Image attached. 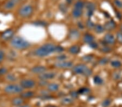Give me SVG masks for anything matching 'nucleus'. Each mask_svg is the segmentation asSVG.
<instances>
[{
    "instance_id": "f257e3e1",
    "label": "nucleus",
    "mask_w": 122,
    "mask_h": 107,
    "mask_svg": "<svg viewBox=\"0 0 122 107\" xmlns=\"http://www.w3.org/2000/svg\"><path fill=\"white\" fill-rule=\"evenodd\" d=\"M56 46L52 44H46L37 49L34 54L39 57H44L56 51Z\"/></svg>"
},
{
    "instance_id": "f03ea898",
    "label": "nucleus",
    "mask_w": 122,
    "mask_h": 107,
    "mask_svg": "<svg viewBox=\"0 0 122 107\" xmlns=\"http://www.w3.org/2000/svg\"><path fill=\"white\" fill-rule=\"evenodd\" d=\"M10 44L13 48L19 50L26 49L30 46V44L28 41L20 36L14 37L11 39Z\"/></svg>"
},
{
    "instance_id": "7ed1b4c3",
    "label": "nucleus",
    "mask_w": 122,
    "mask_h": 107,
    "mask_svg": "<svg viewBox=\"0 0 122 107\" xmlns=\"http://www.w3.org/2000/svg\"><path fill=\"white\" fill-rule=\"evenodd\" d=\"M33 7L31 5H25L21 7L19 10V15L23 18L30 16L33 13Z\"/></svg>"
},
{
    "instance_id": "20e7f679",
    "label": "nucleus",
    "mask_w": 122,
    "mask_h": 107,
    "mask_svg": "<svg viewBox=\"0 0 122 107\" xmlns=\"http://www.w3.org/2000/svg\"><path fill=\"white\" fill-rule=\"evenodd\" d=\"M73 71L77 74H83L85 76H90L92 74V71L85 65L79 64L73 68Z\"/></svg>"
},
{
    "instance_id": "39448f33",
    "label": "nucleus",
    "mask_w": 122,
    "mask_h": 107,
    "mask_svg": "<svg viewBox=\"0 0 122 107\" xmlns=\"http://www.w3.org/2000/svg\"><path fill=\"white\" fill-rule=\"evenodd\" d=\"M23 88L20 85L11 84L7 85L5 88V92L9 94H15L21 93Z\"/></svg>"
},
{
    "instance_id": "423d86ee",
    "label": "nucleus",
    "mask_w": 122,
    "mask_h": 107,
    "mask_svg": "<svg viewBox=\"0 0 122 107\" xmlns=\"http://www.w3.org/2000/svg\"><path fill=\"white\" fill-rule=\"evenodd\" d=\"M35 85V82L32 79H25L21 81L20 85L23 89H30Z\"/></svg>"
},
{
    "instance_id": "0eeeda50",
    "label": "nucleus",
    "mask_w": 122,
    "mask_h": 107,
    "mask_svg": "<svg viewBox=\"0 0 122 107\" xmlns=\"http://www.w3.org/2000/svg\"><path fill=\"white\" fill-rule=\"evenodd\" d=\"M14 34V32L12 29H7V30H5V32L2 33L1 38H2V40L5 41L11 40L13 38Z\"/></svg>"
},
{
    "instance_id": "6e6552de",
    "label": "nucleus",
    "mask_w": 122,
    "mask_h": 107,
    "mask_svg": "<svg viewBox=\"0 0 122 107\" xmlns=\"http://www.w3.org/2000/svg\"><path fill=\"white\" fill-rule=\"evenodd\" d=\"M19 0H7L4 5V8L6 10H11L16 7Z\"/></svg>"
},
{
    "instance_id": "1a4fd4ad",
    "label": "nucleus",
    "mask_w": 122,
    "mask_h": 107,
    "mask_svg": "<svg viewBox=\"0 0 122 107\" xmlns=\"http://www.w3.org/2000/svg\"><path fill=\"white\" fill-rule=\"evenodd\" d=\"M73 64L70 61H60L55 64V66L59 68H68L71 67Z\"/></svg>"
},
{
    "instance_id": "9d476101",
    "label": "nucleus",
    "mask_w": 122,
    "mask_h": 107,
    "mask_svg": "<svg viewBox=\"0 0 122 107\" xmlns=\"http://www.w3.org/2000/svg\"><path fill=\"white\" fill-rule=\"evenodd\" d=\"M56 74L53 73H44L41 74L39 75V78L41 80H47V79H52L55 77Z\"/></svg>"
},
{
    "instance_id": "9b49d317",
    "label": "nucleus",
    "mask_w": 122,
    "mask_h": 107,
    "mask_svg": "<svg viewBox=\"0 0 122 107\" xmlns=\"http://www.w3.org/2000/svg\"><path fill=\"white\" fill-rule=\"evenodd\" d=\"M86 9L87 10V16H91L93 15L94 9H95V5L94 4L91 2H88L86 4Z\"/></svg>"
},
{
    "instance_id": "f8f14e48",
    "label": "nucleus",
    "mask_w": 122,
    "mask_h": 107,
    "mask_svg": "<svg viewBox=\"0 0 122 107\" xmlns=\"http://www.w3.org/2000/svg\"><path fill=\"white\" fill-rule=\"evenodd\" d=\"M46 71V68L44 66H36L31 69V71L35 74H42Z\"/></svg>"
},
{
    "instance_id": "ddd939ff",
    "label": "nucleus",
    "mask_w": 122,
    "mask_h": 107,
    "mask_svg": "<svg viewBox=\"0 0 122 107\" xmlns=\"http://www.w3.org/2000/svg\"><path fill=\"white\" fill-rule=\"evenodd\" d=\"M23 102H24V101H23V98L22 97H15V98H13L12 101H11V103L13 105L15 106H19L22 105Z\"/></svg>"
},
{
    "instance_id": "4468645a",
    "label": "nucleus",
    "mask_w": 122,
    "mask_h": 107,
    "mask_svg": "<svg viewBox=\"0 0 122 107\" xmlns=\"http://www.w3.org/2000/svg\"><path fill=\"white\" fill-rule=\"evenodd\" d=\"M104 41L105 42L109 44H113L115 42V37L112 35L107 34L104 37Z\"/></svg>"
},
{
    "instance_id": "2eb2a0df",
    "label": "nucleus",
    "mask_w": 122,
    "mask_h": 107,
    "mask_svg": "<svg viewBox=\"0 0 122 107\" xmlns=\"http://www.w3.org/2000/svg\"><path fill=\"white\" fill-rule=\"evenodd\" d=\"M116 24L114 21H110L109 22H107L104 25V29L107 30H111L115 28Z\"/></svg>"
},
{
    "instance_id": "dca6fc26",
    "label": "nucleus",
    "mask_w": 122,
    "mask_h": 107,
    "mask_svg": "<svg viewBox=\"0 0 122 107\" xmlns=\"http://www.w3.org/2000/svg\"><path fill=\"white\" fill-rule=\"evenodd\" d=\"M82 9H79L77 8H74L73 9L72 11V15L74 17L76 18H78L80 17L82 15Z\"/></svg>"
},
{
    "instance_id": "f3484780",
    "label": "nucleus",
    "mask_w": 122,
    "mask_h": 107,
    "mask_svg": "<svg viewBox=\"0 0 122 107\" xmlns=\"http://www.w3.org/2000/svg\"><path fill=\"white\" fill-rule=\"evenodd\" d=\"M34 96V93L32 91H27V92L21 93V97L22 98H31Z\"/></svg>"
},
{
    "instance_id": "a211bd4d",
    "label": "nucleus",
    "mask_w": 122,
    "mask_h": 107,
    "mask_svg": "<svg viewBox=\"0 0 122 107\" xmlns=\"http://www.w3.org/2000/svg\"><path fill=\"white\" fill-rule=\"evenodd\" d=\"M80 50V48L79 47L77 46H73L70 48L69 51L72 54H76L79 52Z\"/></svg>"
},
{
    "instance_id": "6ab92c4d",
    "label": "nucleus",
    "mask_w": 122,
    "mask_h": 107,
    "mask_svg": "<svg viewBox=\"0 0 122 107\" xmlns=\"http://www.w3.org/2000/svg\"><path fill=\"white\" fill-rule=\"evenodd\" d=\"M47 89L51 91H56L59 89V85L56 83H51L48 85Z\"/></svg>"
},
{
    "instance_id": "aec40b11",
    "label": "nucleus",
    "mask_w": 122,
    "mask_h": 107,
    "mask_svg": "<svg viewBox=\"0 0 122 107\" xmlns=\"http://www.w3.org/2000/svg\"><path fill=\"white\" fill-rule=\"evenodd\" d=\"M70 36L72 39H76L79 36V32H78V30H76V29H73L71 31Z\"/></svg>"
},
{
    "instance_id": "412c9836",
    "label": "nucleus",
    "mask_w": 122,
    "mask_h": 107,
    "mask_svg": "<svg viewBox=\"0 0 122 107\" xmlns=\"http://www.w3.org/2000/svg\"><path fill=\"white\" fill-rule=\"evenodd\" d=\"M84 40V41L86 43L90 44V43H91L93 41L94 38H93V37L91 35L86 34L85 35Z\"/></svg>"
},
{
    "instance_id": "4be33fe9",
    "label": "nucleus",
    "mask_w": 122,
    "mask_h": 107,
    "mask_svg": "<svg viewBox=\"0 0 122 107\" xmlns=\"http://www.w3.org/2000/svg\"><path fill=\"white\" fill-rule=\"evenodd\" d=\"M94 30L95 32L98 33V34H101V33H103L104 30V28L100 24H97L94 26Z\"/></svg>"
},
{
    "instance_id": "5701e85b",
    "label": "nucleus",
    "mask_w": 122,
    "mask_h": 107,
    "mask_svg": "<svg viewBox=\"0 0 122 107\" xmlns=\"http://www.w3.org/2000/svg\"><path fill=\"white\" fill-rule=\"evenodd\" d=\"M73 100L70 97H65L61 101V103L64 105H68L72 103Z\"/></svg>"
},
{
    "instance_id": "b1692460",
    "label": "nucleus",
    "mask_w": 122,
    "mask_h": 107,
    "mask_svg": "<svg viewBox=\"0 0 122 107\" xmlns=\"http://www.w3.org/2000/svg\"><path fill=\"white\" fill-rule=\"evenodd\" d=\"M93 81H94V83L97 85L102 84L103 82V79H102V78L100 77L99 76H96L94 77Z\"/></svg>"
},
{
    "instance_id": "393cba45",
    "label": "nucleus",
    "mask_w": 122,
    "mask_h": 107,
    "mask_svg": "<svg viewBox=\"0 0 122 107\" xmlns=\"http://www.w3.org/2000/svg\"><path fill=\"white\" fill-rule=\"evenodd\" d=\"M84 7V3L82 1H78L76 3L75 5H74V8H75L79 9H82Z\"/></svg>"
},
{
    "instance_id": "a878e982",
    "label": "nucleus",
    "mask_w": 122,
    "mask_h": 107,
    "mask_svg": "<svg viewBox=\"0 0 122 107\" xmlns=\"http://www.w3.org/2000/svg\"><path fill=\"white\" fill-rule=\"evenodd\" d=\"M111 65L114 68H119L121 67L122 63L121 62L119 61L115 60V61L111 62Z\"/></svg>"
},
{
    "instance_id": "bb28decb",
    "label": "nucleus",
    "mask_w": 122,
    "mask_h": 107,
    "mask_svg": "<svg viewBox=\"0 0 122 107\" xmlns=\"http://www.w3.org/2000/svg\"><path fill=\"white\" fill-rule=\"evenodd\" d=\"M6 79L7 80L10 82H14L16 80V77L13 74H9L7 76Z\"/></svg>"
},
{
    "instance_id": "cd10ccee",
    "label": "nucleus",
    "mask_w": 122,
    "mask_h": 107,
    "mask_svg": "<svg viewBox=\"0 0 122 107\" xmlns=\"http://www.w3.org/2000/svg\"><path fill=\"white\" fill-rule=\"evenodd\" d=\"M86 26H87V28L88 29H92L94 28V23L92 22L91 20H88L87 22H86Z\"/></svg>"
},
{
    "instance_id": "c85d7f7f",
    "label": "nucleus",
    "mask_w": 122,
    "mask_h": 107,
    "mask_svg": "<svg viewBox=\"0 0 122 107\" xmlns=\"http://www.w3.org/2000/svg\"><path fill=\"white\" fill-rule=\"evenodd\" d=\"M111 100L107 99V100H105L103 101V103H102V106H103V107H107L111 104Z\"/></svg>"
},
{
    "instance_id": "c756f323",
    "label": "nucleus",
    "mask_w": 122,
    "mask_h": 107,
    "mask_svg": "<svg viewBox=\"0 0 122 107\" xmlns=\"http://www.w3.org/2000/svg\"><path fill=\"white\" fill-rule=\"evenodd\" d=\"M88 91V89L87 88H81L79 89V90L78 91V93L79 94H86V93H87Z\"/></svg>"
},
{
    "instance_id": "7c9ffc66",
    "label": "nucleus",
    "mask_w": 122,
    "mask_h": 107,
    "mask_svg": "<svg viewBox=\"0 0 122 107\" xmlns=\"http://www.w3.org/2000/svg\"><path fill=\"white\" fill-rule=\"evenodd\" d=\"M114 3L117 7L121 8H122V2L119 0H114Z\"/></svg>"
},
{
    "instance_id": "2f4dec72",
    "label": "nucleus",
    "mask_w": 122,
    "mask_h": 107,
    "mask_svg": "<svg viewBox=\"0 0 122 107\" xmlns=\"http://www.w3.org/2000/svg\"><path fill=\"white\" fill-rule=\"evenodd\" d=\"M109 60L107 58H103L100 60L99 63L101 64V65H105V64L107 63V62H109Z\"/></svg>"
},
{
    "instance_id": "473e14b6",
    "label": "nucleus",
    "mask_w": 122,
    "mask_h": 107,
    "mask_svg": "<svg viewBox=\"0 0 122 107\" xmlns=\"http://www.w3.org/2000/svg\"><path fill=\"white\" fill-rule=\"evenodd\" d=\"M5 58V52L3 50H0V63H2Z\"/></svg>"
},
{
    "instance_id": "72a5a7b5",
    "label": "nucleus",
    "mask_w": 122,
    "mask_h": 107,
    "mask_svg": "<svg viewBox=\"0 0 122 107\" xmlns=\"http://www.w3.org/2000/svg\"><path fill=\"white\" fill-rule=\"evenodd\" d=\"M92 59V57L90 55H86L83 57V60L85 62H90Z\"/></svg>"
},
{
    "instance_id": "f704fd0d",
    "label": "nucleus",
    "mask_w": 122,
    "mask_h": 107,
    "mask_svg": "<svg viewBox=\"0 0 122 107\" xmlns=\"http://www.w3.org/2000/svg\"><path fill=\"white\" fill-rule=\"evenodd\" d=\"M7 73V69L5 68H0V75H5Z\"/></svg>"
},
{
    "instance_id": "c9c22d12",
    "label": "nucleus",
    "mask_w": 122,
    "mask_h": 107,
    "mask_svg": "<svg viewBox=\"0 0 122 107\" xmlns=\"http://www.w3.org/2000/svg\"><path fill=\"white\" fill-rule=\"evenodd\" d=\"M90 47L93 49H96L98 47V44L97 43H96V42L93 41L90 43Z\"/></svg>"
},
{
    "instance_id": "e433bc0d",
    "label": "nucleus",
    "mask_w": 122,
    "mask_h": 107,
    "mask_svg": "<svg viewBox=\"0 0 122 107\" xmlns=\"http://www.w3.org/2000/svg\"><path fill=\"white\" fill-rule=\"evenodd\" d=\"M102 50L104 52H109L111 51V49L108 47H104L102 49Z\"/></svg>"
},
{
    "instance_id": "4c0bfd02",
    "label": "nucleus",
    "mask_w": 122,
    "mask_h": 107,
    "mask_svg": "<svg viewBox=\"0 0 122 107\" xmlns=\"http://www.w3.org/2000/svg\"><path fill=\"white\" fill-rule=\"evenodd\" d=\"M66 58V56L65 55H61L58 56V57H57V59L60 60V61H61L65 60Z\"/></svg>"
},
{
    "instance_id": "58836bf2",
    "label": "nucleus",
    "mask_w": 122,
    "mask_h": 107,
    "mask_svg": "<svg viewBox=\"0 0 122 107\" xmlns=\"http://www.w3.org/2000/svg\"><path fill=\"white\" fill-rule=\"evenodd\" d=\"M60 10L62 11H64V12H66L67 8V7L66 6V5H63L62 4V5H60Z\"/></svg>"
},
{
    "instance_id": "ea45409f",
    "label": "nucleus",
    "mask_w": 122,
    "mask_h": 107,
    "mask_svg": "<svg viewBox=\"0 0 122 107\" xmlns=\"http://www.w3.org/2000/svg\"><path fill=\"white\" fill-rule=\"evenodd\" d=\"M117 37L118 41L122 43V33H118L117 35Z\"/></svg>"
},
{
    "instance_id": "a19ab883",
    "label": "nucleus",
    "mask_w": 122,
    "mask_h": 107,
    "mask_svg": "<svg viewBox=\"0 0 122 107\" xmlns=\"http://www.w3.org/2000/svg\"><path fill=\"white\" fill-rule=\"evenodd\" d=\"M63 50H64V49H63L60 46H56V52H62Z\"/></svg>"
},
{
    "instance_id": "79ce46f5",
    "label": "nucleus",
    "mask_w": 122,
    "mask_h": 107,
    "mask_svg": "<svg viewBox=\"0 0 122 107\" xmlns=\"http://www.w3.org/2000/svg\"><path fill=\"white\" fill-rule=\"evenodd\" d=\"M40 85H46V84H45V83H46V82L45 81V80H41V81L40 82Z\"/></svg>"
},
{
    "instance_id": "37998d69",
    "label": "nucleus",
    "mask_w": 122,
    "mask_h": 107,
    "mask_svg": "<svg viewBox=\"0 0 122 107\" xmlns=\"http://www.w3.org/2000/svg\"><path fill=\"white\" fill-rule=\"evenodd\" d=\"M72 96H73V97H76V96H77V93H75V92H73V93H72Z\"/></svg>"
},
{
    "instance_id": "c03bdc74",
    "label": "nucleus",
    "mask_w": 122,
    "mask_h": 107,
    "mask_svg": "<svg viewBox=\"0 0 122 107\" xmlns=\"http://www.w3.org/2000/svg\"><path fill=\"white\" fill-rule=\"evenodd\" d=\"M17 107H30L29 106H27V105H21V106H17Z\"/></svg>"
},
{
    "instance_id": "a18cd8bd",
    "label": "nucleus",
    "mask_w": 122,
    "mask_h": 107,
    "mask_svg": "<svg viewBox=\"0 0 122 107\" xmlns=\"http://www.w3.org/2000/svg\"><path fill=\"white\" fill-rule=\"evenodd\" d=\"M66 1H67V2L68 3H71L72 2V0H66Z\"/></svg>"
},
{
    "instance_id": "49530a36",
    "label": "nucleus",
    "mask_w": 122,
    "mask_h": 107,
    "mask_svg": "<svg viewBox=\"0 0 122 107\" xmlns=\"http://www.w3.org/2000/svg\"><path fill=\"white\" fill-rule=\"evenodd\" d=\"M46 107H57L53 106H47Z\"/></svg>"
},
{
    "instance_id": "de8ad7c7",
    "label": "nucleus",
    "mask_w": 122,
    "mask_h": 107,
    "mask_svg": "<svg viewBox=\"0 0 122 107\" xmlns=\"http://www.w3.org/2000/svg\"></svg>"
}]
</instances>
